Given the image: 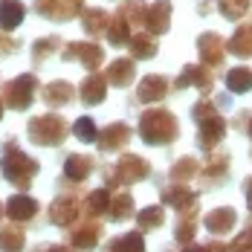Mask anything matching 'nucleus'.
Here are the masks:
<instances>
[{
	"mask_svg": "<svg viewBox=\"0 0 252 252\" xmlns=\"http://www.w3.org/2000/svg\"><path fill=\"white\" fill-rule=\"evenodd\" d=\"M18 47H21V44H18L15 38H9L6 32H0V58H3V55H15Z\"/></svg>",
	"mask_w": 252,
	"mask_h": 252,
	"instance_id": "42",
	"label": "nucleus"
},
{
	"mask_svg": "<svg viewBox=\"0 0 252 252\" xmlns=\"http://www.w3.org/2000/svg\"><path fill=\"white\" fill-rule=\"evenodd\" d=\"M113 47H127L130 38H133V26L127 24L122 15H113L110 18V26H107V35H104Z\"/></svg>",
	"mask_w": 252,
	"mask_h": 252,
	"instance_id": "37",
	"label": "nucleus"
},
{
	"mask_svg": "<svg viewBox=\"0 0 252 252\" xmlns=\"http://www.w3.org/2000/svg\"><path fill=\"white\" fill-rule=\"evenodd\" d=\"M244 133H247V136L252 139V113H250V122H247V130H244Z\"/></svg>",
	"mask_w": 252,
	"mask_h": 252,
	"instance_id": "46",
	"label": "nucleus"
},
{
	"mask_svg": "<svg viewBox=\"0 0 252 252\" xmlns=\"http://www.w3.org/2000/svg\"><path fill=\"white\" fill-rule=\"evenodd\" d=\"M38 171H41L38 159H32L29 154H24L18 148L15 136H9V139L3 142V157H0V174H3V180L12 183L15 189L26 191V189L32 186V180L38 177Z\"/></svg>",
	"mask_w": 252,
	"mask_h": 252,
	"instance_id": "2",
	"label": "nucleus"
},
{
	"mask_svg": "<svg viewBox=\"0 0 252 252\" xmlns=\"http://www.w3.org/2000/svg\"><path fill=\"white\" fill-rule=\"evenodd\" d=\"M26 247V235L21 223L0 226V252H21Z\"/></svg>",
	"mask_w": 252,
	"mask_h": 252,
	"instance_id": "35",
	"label": "nucleus"
},
{
	"mask_svg": "<svg viewBox=\"0 0 252 252\" xmlns=\"http://www.w3.org/2000/svg\"><path fill=\"white\" fill-rule=\"evenodd\" d=\"M32 6H35V12L41 18L55 21V24L81 18V12H84V0H35Z\"/></svg>",
	"mask_w": 252,
	"mask_h": 252,
	"instance_id": "11",
	"label": "nucleus"
},
{
	"mask_svg": "<svg viewBox=\"0 0 252 252\" xmlns=\"http://www.w3.org/2000/svg\"><path fill=\"white\" fill-rule=\"evenodd\" d=\"M32 252H76V250L67 247V244H47V247H35Z\"/></svg>",
	"mask_w": 252,
	"mask_h": 252,
	"instance_id": "43",
	"label": "nucleus"
},
{
	"mask_svg": "<svg viewBox=\"0 0 252 252\" xmlns=\"http://www.w3.org/2000/svg\"><path fill=\"white\" fill-rule=\"evenodd\" d=\"M171 12H174L171 0H154V3H148V12H145V32L154 35V38L165 35L168 26H171Z\"/></svg>",
	"mask_w": 252,
	"mask_h": 252,
	"instance_id": "16",
	"label": "nucleus"
},
{
	"mask_svg": "<svg viewBox=\"0 0 252 252\" xmlns=\"http://www.w3.org/2000/svg\"><path fill=\"white\" fill-rule=\"evenodd\" d=\"M104 78L113 87H130L136 78V61L133 58H113L104 70Z\"/></svg>",
	"mask_w": 252,
	"mask_h": 252,
	"instance_id": "23",
	"label": "nucleus"
},
{
	"mask_svg": "<svg viewBox=\"0 0 252 252\" xmlns=\"http://www.w3.org/2000/svg\"><path fill=\"white\" fill-rule=\"evenodd\" d=\"M130 136H133V127L127 125V122H110V125H104L99 130L96 148L101 154H116V151H122V148H127Z\"/></svg>",
	"mask_w": 252,
	"mask_h": 252,
	"instance_id": "14",
	"label": "nucleus"
},
{
	"mask_svg": "<svg viewBox=\"0 0 252 252\" xmlns=\"http://www.w3.org/2000/svg\"><path fill=\"white\" fill-rule=\"evenodd\" d=\"M226 52H232L235 58H252V21L247 24H241L235 32H232V38L226 41Z\"/></svg>",
	"mask_w": 252,
	"mask_h": 252,
	"instance_id": "30",
	"label": "nucleus"
},
{
	"mask_svg": "<svg viewBox=\"0 0 252 252\" xmlns=\"http://www.w3.org/2000/svg\"><path fill=\"white\" fill-rule=\"evenodd\" d=\"M110 12H104L99 6H93V9H84L81 12V29H84V35L87 38H101V35H107V26H110Z\"/></svg>",
	"mask_w": 252,
	"mask_h": 252,
	"instance_id": "25",
	"label": "nucleus"
},
{
	"mask_svg": "<svg viewBox=\"0 0 252 252\" xmlns=\"http://www.w3.org/2000/svg\"><path fill=\"white\" fill-rule=\"evenodd\" d=\"M186 87H197L203 96L215 93V73L203 64H186L174 78V90H186Z\"/></svg>",
	"mask_w": 252,
	"mask_h": 252,
	"instance_id": "13",
	"label": "nucleus"
},
{
	"mask_svg": "<svg viewBox=\"0 0 252 252\" xmlns=\"http://www.w3.org/2000/svg\"><path fill=\"white\" fill-rule=\"evenodd\" d=\"M183 252H209V250L200 247V244H189V247H183Z\"/></svg>",
	"mask_w": 252,
	"mask_h": 252,
	"instance_id": "45",
	"label": "nucleus"
},
{
	"mask_svg": "<svg viewBox=\"0 0 252 252\" xmlns=\"http://www.w3.org/2000/svg\"><path fill=\"white\" fill-rule=\"evenodd\" d=\"M110 197H113V191H110L107 186H99V189L87 191V194H84V218L99 220L101 215H107V209H110Z\"/></svg>",
	"mask_w": 252,
	"mask_h": 252,
	"instance_id": "28",
	"label": "nucleus"
},
{
	"mask_svg": "<svg viewBox=\"0 0 252 252\" xmlns=\"http://www.w3.org/2000/svg\"><path fill=\"white\" fill-rule=\"evenodd\" d=\"M61 58L67 64L78 61L87 73H99V67L104 64V47H99L96 41H70V44H64Z\"/></svg>",
	"mask_w": 252,
	"mask_h": 252,
	"instance_id": "8",
	"label": "nucleus"
},
{
	"mask_svg": "<svg viewBox=\"0 0 252 252\" xmlns=\"http://www.w3.org/2000/svg\"><path fill=\"white\" fill-rule=\"evenodd\" d=\"M252 9V0H218V12L226 21H244Z\"/></svg>",
	"mask_w": 252,
	"mask_h": 252,
	"instance_id": "39",
	"label": "nucleus"
},
{
	"mask_svg": "<svg viewBox=\"0 0 252 252\" xmlns=\"http://www.w3.org/2000/svg\"><path fill=\"white\" fill-rule=\"evenodd\" d=\"M229 171H232V157L226 151H209V157L200 165V186L203 189H220L226 186Z\"/></svg>",
	"mask_w": 252,
	"mask_h": 252,
	"instance_id": "9",
	"label": "nucleus"
},
{
	"mask_svg": "<svg viewBox=\"0 0 252 252\" xmlns=\"http://www.w3.org/2000/svg\"><path fill=\"white\" fill-rule=\"evenodd\" d=\"M93 171H96V159L87 157V154H70V157L64 159V180L73 183V186L90 180Z\"/></svg>",
	"mask_w": 252,
	"mask_h": 252,
	"instance_id": "22",
	"label": "nucleus"
},
{
	"mask_svg": "<svg viewBox=\"0 0 252 252\" xmlns=\"http://www.w3.org/2000/svg\"><path fill=\"white\" fill-rule=\"evenodd\" d=\"M70 130H73V136H76L78 142H96L99 139V127H96V122L90 116H78Z\"/></svg>",
	"mask_w": 252,
	"mask_h": 252,
	"instance_id": "40",
	"label": "nucleus"
},
{
	"mask_svg": "<svg viewBox=\"0 0 252 252\" xmlns=\"http://www.w3.org/2000/svg\"><path fill=\"white\" fill-rule=\"evenodd\" d=\"M229 252H252V223H247L235 235V241L229 244Z\"/></svg>",
	"mask_w": 252,
	"mask_h": 252,
	"instance_id": "41",
	"label": "nucleus"
},
{
	"mask_svg": "<svg viewBox=\"0 0 252 252\" xmlns=\"http://www.w3.org/2000/svg\"><path fill=\"white\" fill-rule=\"evenodd\" d=\"M107 218H110L113 223H125V220H130V218H136V203H133V197H130L127 189H116V191H113Z\"/></svg>",
	"mask_w": 252,
	"mask_h": 252,
	"instance_id": "24",
	"label": "nucleus"
},
{
	"mask_svg": "<svg viewBox=\"0 0 252 252\" xmlns=\"http://www.w3.org/2000/svg\"><path fill=\"white\" fill-rule=\"evenodd\" d=\"M3 215H6V203H0V220H3Z\"/></svg>",
	"mask_w": 252,
	"mask_h": 252,
	"instance_id": "47",
	"label": "nucleus"
},
{
	"mask_svg": "<svg viewBox=\"0 0 252 252\" xmlns=\"http://www.w3.org/2000/svg\"><path fill=\"white\" fill-rule=\"evenodd\" d=\"M3 107H6V104H3V93H0V119H3Z\"/></svg>",
	"mask_w": 252,
	"mask_h": 252,
	"instance_id": "48",
	"label": "nucleus"
},
{
	"mask_svg": "<svg viewBox=\"0 0 252 252\" xmlns=\"http://www.w3.org/2000/svg\"><path fill=\"white\" fill-rule=\"evenodd\" d=\"M197 223H200V215H197V209L180 212V218H177V223H174V241L180 244V247H189V244H194V238H197Z\"/></svg>",
	"mask_w": 252,
	"mask_h": 252,
	"instance_id": "26",
	"label": "nucleus"
},
{
	"mask_svg": "<svg viewBox=\"0 0 252 252\" xmlns=\"http://www.w3.org/2000/svg\"><path fill=\"white\" fill-rule=\"evenodd\" d=\"M67 133H70V125H67V119L58 116V113L32 116L29 125H26L29 142H35V145H41V148H58V145H64Z\"/></svg>",
	"mask_w": 252,
	"mask_h": 252,
	"instance_id": "5",
	"label": "nucleus"
},
{
	"mask_svg": "<svg viewBox=\"0 0 252 252\" xmlns=\"http://www.w3.org/2000/svg\"><path fill=\"white\" fill-rule=\"evenodd\" d=\"M136 133L142 136L145 145H174L177 136H180V122L171 110L165 107H148L142 110L139 116V125H136Z\"/></svg>",
	"mask_w": 252,
	"mask_h": 252,
	"instance_id": "3",
	"label": "nucleus"
},
{
	"mask_svg": "<svg viewBox=\"0 0 252 252\" xmlns=\"http://www.w3.org/2000/svg\"><path fill=\"white\" fill-rule=\"evenodd\" d=\"M165 223V209L162 206H145L142 212H136V229L145 235V232H157V229Z\"/></svg>",
	"mask_w": 252,
	"mask_h": 252,
	"instance_id": "38",
	"label": "nucleus"
},
{
	"mask_svg": "<svg viewBox=\"0 0 252 252\" xmlns=\"http://www.w3.org/2000/svg\"><path fill=\"white\" fill-rule=\"evenodd\" d=\"M171 87H174V84L165 76H145L136 84V101H142V104H157V101H162L171 93Z\"/></svg>",
	"mask_w": 252,
	"mask_h": 252,
	"instance_id": "19",
	"label": "nucleus"
},
{
	"mask_svg": "<svg viewBox=\"0 0 252 252\" xmlns=\"http://www.w3.org/2000/svg\"><path fill=\"white\" fill-rule=\"evenodd\" d=\"M159 200L165 203L168 209L189 212V209H197L200 194H197L191 186H186V183H168V186H162V189H159Z\"/></svg>",
	"mask_w": 252,
	"mask_h": 252,
	"instance_id": "15",
	"label": "nucleus"
},
{
	"mask_svg": "<svg viewBox=\"0 0 252 252\" xmlns=\"http://www.w3.org/2000/svg\"><path fill=\"white\" fill-rule=\"evenodd\" d=\"M235 223H238V212H235L232 206H218V209H212V212L203 215V226L209 229L215 238L229 235V232L235 229Z\"/></svg>",
	"mask_w": 252,
	"mask_h": 252,
	"instance_id": "20",
	"label": "nucleus"
},
{
	"mask_svg": "<svg viewBox=\"0 0 252 252\" xmlns=\"http://www.w3.org/2000/svg\"><path fill=\"white\" fill-rule=\"evenodd\" d=\"M38 212H41V203L35 200V197H29V194H12L9 200H6V218L12 220V223H29V220H35L38 218Z\"/></svg>",
	"mask_w": 252,
	"mask_h": 252,
	"instance_id": "18",
	"label": "nucleus"
},
{
	"mask_svg": "<svg viewBox=\"0 0 252 252\" xmlns=\"http://www.w3.org/2000/svg\"><path fill=\"white\" fill-rule=\"evenodd\" d=\"M127 50H130V58H133V61H151L159 47H157V38L148 35V32L142 29V32H133V38H130Z\"/></svg>",
	"mask_w": 252,
	"mask_h": 252,
	"instance_id": "31",
	"label": "nucleus"
},
{
	"mask_svg": "<svg viewBox=\"0 0 252 252\" xmlns=\"http://www.w3.org/2000/svg\"><path fill=\"white\" fill-rule=\"evenodd\" d=\"M145 12H148V3L145 0H122L116 15H122L127 24L133 26V32H142L145 29Z\"/></svg>",
	"mask_w": 252,
	"mask_h": 252,
	"instance_id": "32",
	"label": "nucleus"
},
{
	"mask_svg": "<svg viewBox=\"0 0 252 252\" xmlns=\"http://www.w3.org/2000/svg\"><path fill=\"white\" fill-rule=\"evenodd\" d=\"M191 119H194V125H197V145H200L203 151H218V145L223 142V136H226V119L220 116V110H218V104L212 101V96H203L191 104Z\"/></svg>",
	"mask_w": 252,
	"mask_h": 252,
	"instance_id": "1",
	"label": "nucleus"
},
{
	"mask_svg": "<svg viewBox=\"0 0 252 252\" xmlns=\"http://www.w3.org/2000/svg\"><path fill=\"white\" fill-rule=\"evenodd\" d=\"M64 50V41L58 38V35H47V38H38L35 44H32V64L35 67H41L50 55H55V52Z\"/></svg>",
	"mask_w": 252,
	"mask_h": 252,
	"instance_id": "34",
	"label": "nucleus"
},
{
	"mask_svg": "<svg viewBox=\"0 0 252 252\" xmlns=\"http://www.w3.org/2000/svg\"><path fill=\"white\" fill-rule=\"evenodd\" d=\"M223 81H226V90L235 96L252 93V67H232V70H226Z\"/></svg>",
	"mask_w": 252,
	"mask_h": 252,
	"instance_id": "33",
	"label": "nucleus"
},
{
	"mask_svg": "<svg viewBox=\"0 0 252 252\" xmlns=\"http://www.w3.org/2000/svg\"><path fill=\"white\" fill-rule=\"evenodd\" d=\"M101 241V223L93 218H84L81 223H73L67 232V244L76 252H93Z\"/></svg>",
	"mask_w": 252,
	"mask_h": 252,
	"instance_id": "12",
	"label": "nucleus"
},
{
	"mask_svg": "<svg viewBox=\"0 0 252 252\" xmlns=\"http://www.w3.org/2000/svg\"><path fill=\"white\" fill-rule=\"evenodd\" d=\"M107 252H145V238H142L139 229L125 232V235H116L107 244Z\"/></svg>",
	"mask_w": 252,
	"mask_h": 252,
	"instance_id": "36",
	"label": "nucleus"
},
{
	"mask_svg": "<svg viewBox=\"0 0 252 252\" xmlns=\"http://www.w3.org/2000/svg\"><path fill=\"white\" fill-rule=\"evenodd\" d=\"M200 159H194V157H177L174 162H171V168H168V183H191V180H197L200 177Z\"/></svg>",
	"mask_w": 252,
	"mask_h": 252,
	"instance_id": "27",
	"label": "nucleus"
},
{
	"mask_svg": "<svg viewBox=\"0 0 252 252\" xmlns=\"http://www.w3.org/2000/svg\"><path fill=\"white\" fill-rule=\"evenodd\" d=\"M244 197H247V206H250V212H252V174L244 180Z\"/></svg>",
	"mask_w": 252,
	"mask_h": 252,
	"instance_id": "44",
	"label": "nucleus"
},
{
	"mask_svg": "<svg viewBox=\"0 0 252 252\" xmlns=\"http://www.w3.org/2000/svg\"><path fill=\"white\" fill-rule=\"evenodd\" d=\"M76 93H78V87H73L64 78H55V81L41 87V99H44L47 107H67L70 101L76 99Z\"/></svg>",
	"mask_w": 252,
	"mask_h": 252,
	"instance_id": "21",
	"label": "nucleus"
},
{
	"mask_svg": "<svg viewBox=\"0 0 252 252\" xmlns=\"http://www.w3.org/2000/svg\"><path fill=\"white\" fill-rule=\"evenodd\" d=\"M148 177H151V162L145 157H139V154H122L113 162V168L104 171V186L110 191H116V189H125V186H133V183H142Z\"/></svg>",
	"mask_w": 252,
	"mask_h": 252,
	"instance_id": "4",
	"label": "nucleus"
},
{
	"mask_svg": "<svg viewBox=\"0 0 252 252\" xmlns=\"http://www.w3.org/2000/svg\"><path fill=\"white\" fill-rule=\"evenodd\" d=\"M47 215H50V223H55V226H61V229H70L73 223H78V218L84 215V197H81V189L73 186V191L58 194V197L50 203Z\"/></svg>",
	"mask_w": 252,
	"mask_h": 252,
	"instance_id": "7",
	"label": "nucleus"
},
{
	"mask_svg": "<svg viewBox=\"0 0 252 252\" xmlns=\"http://www.w3.org/2000/svg\"><path fill=\"white\" fill-rule=\"evenodd\" d=\"M194 47H197V58H200L203 67H209L212 73L223 67V61H226V41H223V35H218V32H200L197 41H194Z\"/></svg>",
	"mask_w": 252,
	"mask_h": 252,
	"instance_id": "10",
	"label": "nucleus"
},
{
	"mask_svg": "<svg viewBox=\"0 0 252 252\" xmlns=\"http://www.w3.org/2000/svg\"><path fill=\"white\" fill-rule=\"evenodd\" d=\"M0 93H3V104L9 107V110H29L32 107V101L35 96L41 93V81L35 73H24V76H15L9 78L3 87H0Z\"/></svg>",
	"mask_w": 252,
	"mask_h": 252,
	"instance_id": "6",
	"label": "nucleus"
},
{
	"mask_svg": "<svg viewBox=\"0 0 252 252\" xmlns=\"http://www.w3.org/2000/svg\"><path fill=\"white\" fill-rule=\"evenodd\" d=\"M107 78L104 73H87V76L81 78V84H78V101L84 104V107H96L101 101L107 99Z\"/></svg>",
	"mask_w": 252,
	"mask_h": 252,
	"instance_id": "17",
	"label": "nucleus"
},
{
	"mask_svg": "<svg viewBox=\"0 0 252 252\" xmlns=\"http://www.w3.org/2000/svg\"><path fill=\"white\" fill-rule=\"evenodd\" d=\"M26 18V6L21 0H0V32H15L24 24Z\"/></svg>",
	"mask_w": 252,
	"mask_h": 252,
	"instance_id": "29",
	"label": "nucleus"
}]
</instances>
